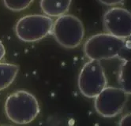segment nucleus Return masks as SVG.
I'll return each instance as SVG.
<instances>
[{"label":"nucleus","instance_id":"f257e3e1","mask_svg":"<svg viewBox=\"0 0 131 126\" xmlns=\"http://www.w3.org/2000/svg\"><path fill=\"white\" fill-rule=\"evenodd\" d=\"M5 112L8 119L16 124H27L36 119L40 112L36 96L25 90H18L7 97Z\"/></svg>","mask_w":131,"mask_h":126},{"label":"nucleus","instance_id":"f03ea898","mask_svg":"<svg viewBox=\"0 0 131 126\" xmlns=\"http://www.w3.org/2000/svg\"><path fill=\"white\" fill-rule=\"evenodd\" d=\"M51 33L55 41L67 49H73L81 45L85 30L83 22L72 14H64L54 21Z\"/></svg>","mask_w":131,"mask_h":126},{"label":"nucleus","instance_id":"7ed1b4c3","mask_svg":"<svg viewBox=\"0 0 131 126\" xmlns=\"http://www.w3.org/2000/svg\"><path fill=\"white\" fill-rule=\"evenodd\" d=\"M54 21L44 14H29L21 17L15 25L17 38L23 42L33 43L51 33Z\"/></svg>","mask_w":131,"mask_h":126},{"label":"nucleus","instance_id":"20e7f679","mask_svg":"<svg viewBox=\"0 0 131 126\" xmlns=\"http://www.w3.org/2000/svg\"><path fill=\"white\" fill-rule=\"evenodd\" d=\"M123 40L108 33L90 36L84 44V53L89 60L104 61L118 59Z\"/></svg>","mask_w":131,"mask_h":126},{"label":"nucleus","instance_id":"39448f33","mask_svg":"<svg viewBox=\"0 0 131 126\" xmlns=\"http://www.w3.org/2000/svg\"><path fill=\"white\" fill-rule=\"evenodd\" d=\"M107 85L101 62L89 60L83 65L78 78L80 92L86 98H96Z\"/></svg>","mask_w":131,"mask_h":126},{"label":"nucleus","instance_id":"423d86ee","mask_svg":"<svg viewBox=\"0 0 131 126\" xmlns=\"http://www.w3.org/2000/svg\"><path fill=\"white\" fill-rule=\"evenodd\" d=\"M128 95L120 88L106 87L96 97L94 107L96 113L103 118H114L123 113Z\"/></svg>","mask_w":131,"mask_h":126},{"label":"nucleus","instance_id":"0eeeda50","mask_svg":"<svg viewBox=\"0 0 131 126\" xmlns=\"http://www.w3.org/2000/svg\"><path fill=\"white\" fill-rule=\"evenodd\" d=\"M106 33L117 38L123 39L131 36V12L123 7L115 6L104 13L103 16Z\"/></svg>","mask_w":131,"mask_h":126},{"label":"nucleus","instance_id":"6e6552de","mask_svg":"<svg viewBox=\"0 0 131 126\" xmlns=\"http://www.w3.org/2000/svg\"><path fill=\"white\" fill-rule=\"evenodd\" d=\"M72 0H40V8L44 15L59 17L67 14L70 9Z\"/></svg>","mask_w":131,"mask_h":126},{"label":"nucleus","instance_id":"1a4fd4ad","mask_svg":"<svg viewBox=\"0 0 131 126\" xmlns=\"http://www.w3.org/2000/svg\"><path fill=\"white\" fill-rule=\"evenodd\" d=\"M19 72V66L11 64L0 62V91H3L14 81Z\"/></svg>","mask_w":131,"mask_h":126},{"label":"nucleus","instance_id":"9d476101","mask_svg":"<svg viewBox=\"0 0 131 126\" xmlns=\"http://www.w3.org/2000/svg\"><path fill=\"white\" fill-rule=\"evenodd\" d=\"M118 81L119 88L128 95H131V60L124 61L121 63L118 70Z\"/></svg>","mask_w":131,"mask_h":126},{"label":"nucleus","instance_id":"9b49d317","mask_svg":"<svg viewBox=\"0 0 131 126\" xmlns=\"http://www.w3.org/2000/svg\"><path fill=\"white\" fill-rule=\"evenodd\" d=\"M34 0H3L5 6L14 12H20L29 8Z\"/></svg>","mask_w":131,"mask_h":126},{"label":"nucleus","instance_id":"f8f14e48","mask_svg":"<svg viewBox=\"0 0 131 126\" xmlns=\"http://www.w3.org/2000/svg\"><path fill=\"white\" fill-rule=\"evenodd\" d=\"M118 59L122 62L131 60V36L123 40V46L121 47Z\"/></svg>","mask_w":131,"mask_h":126},{"label":"nucleus","instance_id":"ddd939ff","mask_svg":"<svg viewBox=\"0 0 131 126\" xmlns=\"http://www.w3.org/2000/svg\"><path fill=\"white\" fill-rule=\"evenodd\" d=\"M118 126H131V112L122 117L119 121Z\"/></svg>","mask_w":131,"mask_h":126},{"label":"nucleus","instance_id":"4468645a","mask_svg":"<svg viewBox=\"0 0 131 126\" xmlns=\"http://www.w3.org/2000/svg\"><path fill=\"white\" fill-rule=\"evenodd\" d=\"M98 1L104 4L105 6H114L116 5H118L120 3H122L123 2H124L125 0H98Z\"/></svg>","mask_w":131,"mask_h":126},{"label":"nucleus","instance_id":"2eb2a0df","mask_svg":"<svg viewBox=\"0 0 131 126\" xmlns=\"http://www.w3.org/2000/svg\"><path fill=\"white\" fill-rule=\"evenodd\" d=\"M5 54H6V49H5L3 44L0 42V61L3 59Z\"/></svg>","mask_w":131,"mask_h":126},{"label":"nucleus","instance_id":"dca6fc26","mask_svg":"<svg viewBox=\"0 0 131 126\" xmlns=\"http://www.w3.org/2000/svg\"><path fill=\"white\" fill-rule=\"evenodd\" d=\"M3 126H10V125H3Z\"/></svg>","mask_w":131,"mask_h":126}]
</instances>
